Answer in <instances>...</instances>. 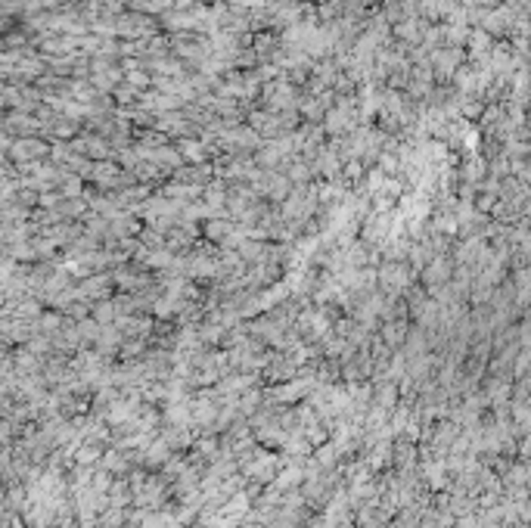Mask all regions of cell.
Returning a JSON list of instances; mask_svg holds the SVG:
<instances>
[{"instance_id": "6da1fadb", "label": "cell", "mask_w": 531, "mask_h": 528, "mask_svg": "<svg viewBox=\"0 0 531 528\" xmlns=\"http://www.w3.org/2000/svg\"><path fill=\"white\" fill-rule=\"evenodd\" d=\"M305 479V472L298 470V466H289L286 472H280L277 479H273V488L277 491H289V488H298V482Z\"/></svg>"}, {"instance_id": "7a4b0ae2", "label": "cell", "mask_w": 531, "mask_h": 528, "mask_svg": "<svg viewBox=\"0 0 531 528\" xmlns=\"http://www.w3.org/2000/svg\"><path fill=\"white\" fill-rule=\"evenodd\" d=\"M102 470H109V472H127V457L122 454V450H112V454L102 457Z\"/></svg>"}, {"instance_id": "3957f363", "label": "cell", "mask_w": 531, "mask_h": 528, "mask_svg": "<svg viewBox=\"0 0 531 528\" xmlns=\"http://www.w3.org/2000/svg\"><path fill=\"white\" fill-rule=\"evenodd\" d=\"M528 516H531V507H528Z\"/></svg>"}]
</instances>
